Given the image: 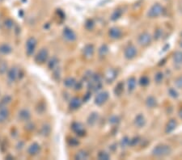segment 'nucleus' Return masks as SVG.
<instances>
[{"label": "nucleus", "instance_id": "17", "mask_svg": "<svg viewBox=\"0 0 182 160\" xmlns=\"http://www.w3.org/2000/svg\"><path fill=\"white\" fill-rule=\"evenodd\" d=\"M9 117V111L7 108H0V123H3Z\"/></svg>", "mask_w": 182, "mask_h": 160}, {"label": "nucleus", "instance_id": "21", "mask_svg": "<svg viewBox=\"0 0 182 160\" xmlns=\"http://www.w3.org/2000/svg\"><path fill=\"white\" fill-rule=\"evenodd\" d=\"M173 61L176 65H182V52L181 51H177L173 54Z\"/></svg>", "mask_w": 182, "mask_h": 160}, {"label": "nucleus", "instance_id": "3", "mask_svg": "<svg viewBox=\"0 0 182 160\" xmlns=\"http://www.w3.org/2000/svg\"><path fill=\"white\" fill-rule=\"evenodd\" d=\"M36 46H37V40L34 37H30L27 41L26 53L28 56H31L34 53Z\"/></svg>", "mask_w": 182, "mask_h": 160}, {"label": "nucleus", "instance_id": "1", "mask_svg": "<svg viewBox=\"0 0 182 160\" xmlns=\"http://www.w3.org/2000/svg\"><path fill=\"white\" fill-rule=\"evenodd\" d=\"M152 155L156 158H163L172 153V148L168 145H158L152 150Z\"/></svg>", "mask_w": 182, "mask_h": 160}, {"label": "nucleus", "instance_id": "48", "mask_svg": "<svg viewBox=\"0 0 182 160\" xmlns=\"http://www.w3.org/2000/svg\"><path fill=\"white\" fill-rule=\"evenodd\" d=\"M181 37H182V33H181Z\"/></svg>", "mask_w": 182, "mask_h": 160}, {"label": "nucleus", "instance_id": "45", "mask_svg": "<svg viewBox=\"0 0 182 160\" xmlns=\"http://www.w3.org/2000/svg\"><path fill=\"white\" fill-rule=\"evenodd\" d=\"M179 116H180V117L181 118H182V108L179 111Z\"/></svg>", "mask_w": 182, "mask_h": 160}, {"label": "nucleus", "instance_id": "22", "mask_svg": "<svg viewBox=\"0 0 182 160\" xmlns=\"http://www.w3.org/2000/svg\"><path fill=\"white\" fill-rule=\"evenodd\" d=\"M156 104H157V101H156L155 97H153V96H149V97H147V99L146 100V105H147V108H155L156 106Z\"/></svg>", "mask_w": 182, "mask_h": 160}, {"label": "nucleus", "instance_id": "31", "mask_svg": "<svg viewBox=\"0 0 182 160\" xmlns=\"http://www.w3.org/2000/svg\"><path fill=\"white\" fill-rule=\"evenodd\" d=\"M124 90V85L122 82H120L118 83L117 86H116V88H115V94L117 95H120L122 93V91Z\"/></svg>", "mask_w": 182, "mask_h": 160}, {"label": "nucleus", "instance_id": "2", "mask_svg": "<svg viewBox=\"0 0 182 160\" xmlns=\"http://www.w3.org/2000/svg\"><path fill=\"white\" fill-rule=\"evenodd\" d=\"M163 7L159 3H156L152 6V7L150 8L149 11H148L147 16L150 18H156L160 16L161 14L163 13Z\"/></svg>", "mask_w": 182, "mask_h": 160}, {"label": "nucleus", "instance_id": "46", "mask_svg": "<svg viewBox=\"0 0 182 160\" xmlns=\"http://www.w3.org/2000/svg\"><path fill=\"white\" fill-rule=\"evenodd\" d=\"M180 46H181V47L182 48V41H181V42H180Z\"/></svg>", "mask_w": 182, "mask_h": 160}, {"label": "nucleus", "instance_id": "47", "mask_svg": "<svg viewBox=\"0 0 182 160\" xmlns=\"http://www.w3.org/2000/svg\"><path fill=\"white\" fill-rule=\"evenodd\" d=\"M1 1H3V0H0V2H1Z\"/></svg>", "mask_w": 182, "mask_h": 160}, {"label": "nucleus", "instance_id": "9", "mask_svg": "<svg viewBox=\"0 0 182 160\" xmlns=\"http://www.w3.org/2000/svg\"><path fill=\"white\" fill-rule=\"evenodd\" d=\"M63 36L68 41H74V40L76 39V35L74 33V32L69 28H66L63 30Z\"/></svg>", "mask_w": 182, "mask_h": 160}, {"label": "nucleus", "instance_id": "28", "mask_svg": "<svg viewBox=\"0 0 182 160\" xmlns=\"http://www.w3.org/2000/svg\"><path fill=\"white\" fill-rule=\"evenodd\" d=\"M121 15H122V11H121V10H119V9H117V10H116V11L113 12V15H112V16H111V20H113V21L117 20L119 18L121 17Z\"/></svg>", "mask_w": 182, "mask_h": 160}, {"label": "nucleus", "instance_id": "10", "mask_svg": "<svg viewBox=\"0 0 182 160\" xmlns=\"http://www.w3.org/2000/svg\"><path fill=\"white\" fill-rule=\"evenodd\" d=\"M19 77H20V71L17 68L12 67V69L9 70L8 73H7V78L10 81L15 82Z\"/></svg>", "mask_w": 182, "mask_h": 160}, {"label": "nucleus", "instance_id": "26", "mask_svg": "<svg viewBox=\"0 0 182 160\" xmlns=\"http://www.w3.org/2000/svg\"><path fill=\"white\" fill-rule=\"evenodd\" d=\"M136 78L135 77H131L129 78L128 80V90L129 91H133L135 90V87H136Z\"/></svg>", "mask_w": 182, "mask_h": 160}, {"label": "nucleus", "instance_id": "36", "mask_svg": "<svg viewBox=\"0 0 182 160\" xmlns=\"http://www.w3.org/2000/svg\"><path fill=\"white\" fill-rule=\"evenodd\" d=\"M139 141H140V138H139V137H135V138H134L130 139V146H135V145H137V144L139 142Z\"/></svg>", "mask_w": 182, "mask_h": 160}, {"label": "nucleus", "instance_id": "6", "mask_svg": "<svg viewBox=\"0 0 182 160\" xmlns=\"http://www.w3.org/2000/svg\"><path fill=\"white\" fill-rule=\"evenodd\" d=\"M124 54H125V57H126V59L131 60V59H133L137 55V49L134 45H128L126 48Z\"/></svg>", "mask_w": 182, "mask_h": 160}, {"label": "nucleus", "instance_id": "25", "mask_svg": "<svg viewBox=\"0 0 182 160\" xmlns=\"http://www.w3.org/2000/svg\"><path fill=\"white\" fill-rule=\"evenodd\" d=\"M12 52V47L7 44H3L0 45V53L8 54Z\"/></svg>", "mask_w": 182, "mask_h": 160}, {"label": "nucleus", "instance_id": "32", "mask_svg": "<svg viewBox=\"0 0 182 160\" xmlns=\"http://www.w3.org/2000/svg\"><path fill=\"white\" fill-rule=\"evenodd\" d=\"M110 159V156L108 153L104 151H101L98 155V159L100 160H108Z\"/></svg>", "mask_w": 182, "mask_h": 160}, {"label": "nucleus", "instance_id": "34", "mask_svg": "<svg viewBox=\"0 0 182 160\" xmlns=\"http://www.w3.org/2000/svg\"><path fill=\"white\" fill-rule=\"evenodd\" d=\"M130 139L128 137H125L121 141V146L125 148V147H127L128 146H130Z\"/></svg>", "mask_w": 182, "mask_h": 160}, {"label": "nucleus", "instance_id": "37", "mask_svg": "<svg viewBox=\"0 0 182 160\" xmlns=\"http://www.w3.org/2000/svg\"><path fill=\"white\" fill-rule=\"evenodd\" d=\"M168 93L173 98H177L178 97V92L174 88H171L168 91Z\"/></svg>", "mask_w": 182, "mask_h": 160}, {"label": "nucleus", "instance_id": "20", "mask_svg": "<svg viewBox=\"0 0 182 160\" xmlns=\"http://www.w3.org/2000/svg\"><path fill=\"white\" fill-rule=\"evenodd\" d=\"M19 118L23 121H28L30 119V113L26 109H23L19 113Z\"/></svg>", "mask_w": 182, "mask_h": 160}, {"label": "nucleus", "instance_id": "13", "mask_svg": "<svg viewBox=\"0 0 182 160\" xmlns=\"http://www.w3.org/2000/svg\"><path fill=\"white\" fill-rule=\"evenodd\" d=\"M108 35H109V36H110L112 39H119L121 36V31L118 28H112L109 30Z\"/></svg>", "mask_w": 182, "mask_h": 160}, {"label": "nucleus", "instance_id": "8", "mask_svg": "<svg viewBox=\"0 0 182 160\" xmlns=\"http://www.w3.org/2000/svg\"><path fill=\"white\" fill-rule=\"evenodd\" d=\"M71 128H72V130H73L74 133L77 134V135H78V136H83L84 134H85L84 127L79 122H74V123H73Z\"/></svg>", "mask_w": 182, "mask_h": 160}, {"label": "nucleus", "instance_id": "7", "mask_svg": "<svg viewBox=\"0 0 182 160\" xmlns=\"http://www.w3.org/2000/svg\"><path fill=\"white\" fill-rule=\"evenodd\" d=\"M48 58V51L47 49H41L38 53L37 54V56L35 57V61L37 62V63H40V64H43L45 63Z\"/></svg>", "mask_w": 182, "mask_h": 160}, {"label": "nucleus", "instance_id": "24", "mask_svg": "<svg viewBox=\"0 0 182 160\" xmlns=\"http://www.w3.org/2000/svg\"><path fill=\"white\" fill-rule=\"evenodd\" d=\"M76 80L74 79V78H71V77H69V78H66L64 81V85L67 88H72V87H74L75 84H76Z\"/></svg>", "mask_w": 182, "mask_h": 160}, {"label": "nucleus", "instance_id": "19", "mask_svg": "<svg viewBox=\"0 0 182 160\" xmlns=\"http://www.w3.org/2000/svg\"><path fill=\"white\" fill-rule=\"evenodd\" d=\"M88 156H89V155H88V153L86 151L81 150V151H79L76 153V155H74V159L78 160L87 159Z\"/></svg>", "mask_w": 182, "mask_h": 160}, {"label": "nucleus", "instance_id": "33", "mask_svg": "<svg viewBox=\"0 0 182 160\" xmlns=\"http://www.w3.org/2000/svg\"><path fill=\"white\" fill-rule=\"evenodd\" d=\"M149 82H150V80H149V78H148V77H147V76H143V77H141L140 80H139L140 85L143 86V87L147 86L148 84H149Z\"/></svg>", "mask_w": 182, "mask_h": 160}, {"label": "nucleus", "instance_id": "16", "mask_svg": "<svg viewBox=\"0 0 182 160\" xmlns=\"http://www.w3.org/2000/svg\"><path fill=\"white\" fill-rule=\"evenodd\" d=\"M145 124H146V120H145V118H144L143 115L139 114V115H138L137 117H135V125L138 128H142V127L145 126Z\"/></svg>", "mask_w": 182, "mask_h": 160}, {"label": "nucleus", "instance_id": "35", "mask_svg": "<svg viewBox=\"0 0 182 160\" xmlns=\"http://www.w3.org/2000/svg\"><path fill=\"white\" fill-rule=\"evenodd\" d=\"M163 79H164V74H163V73L158 72V73L156 74V75L155 76V80H156V82L157 83H160L163 81Z\"/></svg>", "mask_w": 182, "mask_h": 160}, {"label": "nucleus", "instance_id": "5", "mask_svg": "<svg viewBox=\"0 0 182 160\" xmlns=\"http://www.w3.org/2000/svg\"><path fill=\"white\" fill-rule=\"evenodd\" d=\"M108 93L107 91H102L95 96V104L98 106L103 105V104L108 100Z\"/></svg>", "mask_w": 182, "mask_h": 160}, {"label": "nucleus", "instance_id": "40", "mask_svg": "<svg viewBox=\"0 0 182 160\" xmlns=\"http://www.w3.org/2000/svg\"><path fill=\"white\" fill-rule=\"evenodd\" d=\"M85 26H86V28H87L88 30H91V29H92V28H93V27H94V23H93V21H92V20H87V21L86 22V24H85Z\"/></svg>", "mask_w": 182, "mask_h": 160}, {"label": "nucleus", "instance_id": "44", "mask_svg": "<svg viewBox=\"0 0 182 160\" xmlns=\"http://www.w3.org/2000/svg\"><path fill=\"white\" fill-rule=\"evenodd\" d=\"M118 121H119V118L117 117H116V116L112 117H111V119H110V122H111L112 124H117Z\"/></svg>", "mask_w": 182, "mask_h": 160}, {"label": "nucleus", "instance_id": "30", "mask_svg": "<svg viewBox=\"0 0 182 160\" xmlns=\"http://www.w3.org/2000/svg\"><path fill=\"white\" fill-rule=\"evenodd\" d=\"M58 60L57 59V57H53V58H51L50 59V61H49V69H53V68H55L56 67L57 65H58Z\"/></svg>", "mask_w": 182, "mask_h": 160}, {"label": "nucleus", "instance_id": "27", "mask_svg": "<svg viewBox=\"0 0 182 160\" xmlns=\"http://www.w3.org/2000/svg\"><path fill=\"white\" fill-rule=\"evenodd\" d=\"M11 101H12V98H11V96H9V95H6L4 96L1 101H0V108H6V106L9 104L11 103Z\"/></svg>", "mask_w": 182, "mask_h": 160}, {"label": "nucleus", "instance_id": "23", "mask_svg": "<svg viewBox=\"0 0 182 160\" xmlns=\"http://www.w3.org/2000/svg\"><path fill=\"white\" fill-rule=\"evenodd\" d=\"M98 117H99L98 113H91V115L89 116V117H88V119H87V123H88V125H90V126H94L95 123L97 122V121H98Z\"/></svg>", "mask_w": 182, "mask_h": 160}, {"label": "nucleus", "instance_id": "15", "mask_svg": "<svg viewBox=\"0 0 182 160\" xmlns=\"http://www.w3.org/2000/svg\"><path fill=\"white\" fill-rule=\"evenodd\" d=\"M40 149H41V146H40V145L38 143H32L30 146L28 147V154L30 155H36L40 151Z\"/></svg>", "mask_w": 182, "mask_h": 160}, {"label": "nucleus", "instance_id": "43", "mask_svg": "<svg viewBox=\"0 0 182 160\" xmlns=\"http://www.w3.org/2000/svg\"><path fill=\"white\" fill-rule=\"evenodd\" d=\"M161 36H162V31L160 29H159V30H157L155 32V38L156 39H159V38H160Z\"/></svg>", "mask_w": 182, "mask_h": 160}, {"label": "nucleus", "instance_id": "11", "mask_svg": "<svg viewBox=\"0 0 182 160\" xmlns=\"http://www.w3.org/2000/svg\"><path fill=\"white\" fill-rule=\"evenodd\" d=\"M104 77H105V79H106L107 82H112V81H113L117 77V72H116L115 70L109 69L106 71Z\"/></svg>", "mask_w": 182, "mask_h": 160}, {"label": "nucleus", "instance_id": "39", "mask_svg": "<svg viewBox=\"0 0 182 160\" xmlns=\"http://www.w3.org/2000/svg\"><path fill=\"white\" fill-rule=\"evenodd\" d=\"M49 132H50V128L48 126H44L42 127V130H41V133L43 135H48V134H49Z\"/></svg>", "mask_w": 182, "mask_h": 160}, {"label": "nucleus", "instance_id": "4", "mask_svg": "<svg viewBox=\"0 0 182 160\" xmlns=\"http://www.w3.org/2000/svg\"><path fill=\"white\" fill-rule=\"evenodd\" d=\"M139 43L142 46H147L152 42V36L148 32H143L139 36Z\"/></svg>", "mask_w": 182, "mask_h": 160}, {"label": "nucleus", "instance_id": "38", "mask_svg": "<svg viewBox=\"0 0 182 160\" xmlns=\"http://www.w3.org/2000/svg\"><path fill=\"white\" fill-rule=\"evenodd\" d=\"M175 84H176V86H177L178 88H182V75L181 76H180V77H178V78L176 79Z\"/></svg>", "mask_w": 182, "mask_h": 160}, {"label": "nucleus", "instance_id": "12", "mask_svg": "<svg viewBox=\"0 0 182 160\" xmlns=\"http://www.w3.org/2000/svg\"><path fill=\"white\" fill-rule=\"evenodd\" d=\"M177 121L174 120V119H172L168 122L167 126L165 127V133L166 134H170L172 133L173 130H175V129L177 128Z\"/></svg>", "mask_w": 182, "mask_h": 160}, {"label": "nucleus", "instance_id": "42", "mask_svg": "<svg viewBox=\"0 0 182 160\" xmlns=\"http://www.w3.org/2000/svg\"><path fill=\"white\" fill-rule=\"evenodd\" d=\"M14 25V22L12 20H7L6 21H5V26L7 27V28H12Z\"/></svg>", "mask_w": 182, "mask_h": 160}, {"label": "nucleus", "instance_id": "41", "mask_svg": "<svg viewBox=\"0 0 182 160\" xmlns=\"http://www.w3.org/2000/svg\"><path fill=\"white\" fill-rule=\"evenodd\" d=\"M7 70V65L6 63L0 64V74H4Z\"/></svg>", "mask_w": 182, "mask_h": 160}, {"label": "nucleus", "instance_id": "18", "mask_svg": "<svg viewBox=\"0 0 182 160\" xmlns=\"http://www.w3.org/2000/svg\"><path fill=\"white\" fill-rule=\"evenodd\" d=\"M83 54L86 57H91L94 54V46L92 45H87L83 49Z\"/></svg>", "mask_w": 182, "mask_h": 160}, {"label": "nucleus", "instance_id": "14", "mask_svg": "<svg viewBox=\"0 0 182 160\" xmlns=\"http://www.w3.org/2000/svg\"><path fill=\"white\" fill-rule=\"evenodd\" d=\"M81 104H82L81 100L78 97H74L71 99L70 102V108L72 110H76L81 106Z\"/></svg>", "mask_w": 182, "mask_h": 160}, {"label": "nucleus", "instance_id": "29", "mask_svg": "<svg viewBox=\"0 0 182 160\" xmlns=\"http://www.w3.org/2000/svg\"><path fill=\"white\" fill-rule=\"evenodd\" d=\"M108 51V48L106 45H103L99 49V55L100 57H104L107 54V53Z\"/></svg>", "mask_w": 182, "mask_h": 160}]
</instances>
